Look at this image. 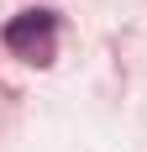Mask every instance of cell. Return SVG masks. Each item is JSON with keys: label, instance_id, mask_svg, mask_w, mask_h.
<instances>
[{"label": "cell", "instance_id": "1", "mask_svg": "<svg viewBox=\"0 0 147 152\" xmlns=\"http://www.w3.org/2000/svg\"><path fill=\"white\" fill-rule=\"evenodd\" d=\"M53 42H58V16L53 11H21L5 21V47L26 63H53Z\"/></svg>", "mask_w": 147, "mask_h": 152}]
</instances>
